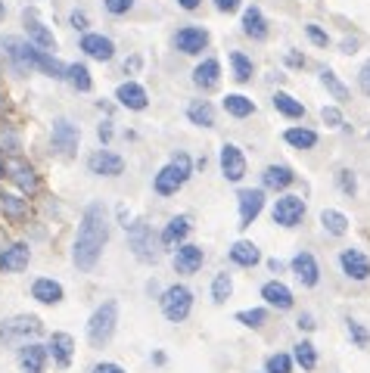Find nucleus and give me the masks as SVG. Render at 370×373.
<instances>
[{"mask_svg":"<svg viewBox=\"0 0 370 373\" xmlns=\"http://www.w3.org/2000/svg\"><path fill=\"white\" fill-rule=\"evenodd\" d=\"M224 109L231 112V115H237V118H246V115L255 112V103H252L249 97H243V93H227V97H224Z\"/></svg>","mask_w":370,"mask_h":373,"instance_id":"obj_33","label":"nucleus"},{"mask_svg":"<svg viewBox=\"0 0 370 373\" xmlns=\"http://www.w3.org/2000/svg\"><path fill=\"white\" fill-rule=\"evenodd\" d=\"M320 118H324L330 128H342V112H339L336 106H324V109H320Z\"/></svg>","mask_w":370,"mask_h":373,"instance_id":"obj_46","label":"nucleus"},{"mask_svg":"<svg viewBox=\"0 0 370 373\" xmlns=\"http://www.w3.org/2000/svg\"><path fill=\"white\" fill-rule=\"evenodd\" d=\"M7 178H13L26 193H32L35 186H38V178H35V171H32V168H28L22 159L10 162V165H7Z\"/></svg>","mask_w":370,"mask_h":373,"instance_id":"obj_28","label":"nucleus"},{"mask_svg":"<svg viewBox=\"0 0 370 373\" xmlns=\"http://www.w3.org/2000/svg\"><path fill=\"white\" fill-rule=\"evenodd\" d=\"M175 44H177V50H181V53H199V50L208 44V31L206 28H193V25H190V28L177 31Z\"/></svg>","mask_w":370,"mask_h":373,"instance_id":"obj_15","label":"nucleus"},{"mask_svg":"<svg viewBox=\"0 0 370 373\" xmlns=\"http://www.w3.org/2000/svg\"><path fill=\"white\" fill-rule=\"evenodd\" d=\"M264 373H293V361H289V354H271L268 364H264Z\"/></svg>","mask_w":370,"mask_h":373,"instance_id":"obj_42","label":"nucleus"},{"mask_svg":"<svg viewBox=\"0 0 370 373\" xmlns=\"http://www.w3.org/2000/svg\"><path fill=\"white\" fill-rule=\"evenodd\" d=\"M53 149H59L63 155H72L78 149V128L69 118H57L53 122Z\"/></svg>","mask_w":370,"mask_h":373,"instance_id":"obj_10","label":"nucleus"},{"mask_svg":"<svg viewBox=\"0 0 370 373\" xmlns=\"http://www.w3.org/2000/svg\"><path fill=\"white\" fill-rule=\"evenodd\" d=\"M41 321L35 314H19L0 323V339H16V336H38Z\"/></svg>","mask_w":370,"mask_h":373,"instance_id":"obj_9","label":"nucleus"},{"mask_svg":"<svg viewBox=\"0 0 370 373\" xmlns=\"http://www.w3.org/2000/svg\"><path fill=\"white\" fill-rule=\"evenodd\" d=\"M367 137H370V134H367Z\"/></svg>","mask_w":370,"mask_h":373,"instance_id":"obj_61","label":"nucleus"},{"mask_svg":"<svg viewBox=\"0 0 370 373\" xmlns=\"http://www.w3.org/2000/svg\"><path fill=\"white\" fill-rule=\"evenodd\" d=\"M28 258H32V252H28V246H10L3 249V255H0V271L3 274H16L22 271V267H28Z\"/></svg>","mask_w":370,"mask_h":373,"instance_id":"obj_18","label":"nucleus"},{"mask_svg":"<svg viewBox=\"0 0 370 373\" xmlns=\"http://www.w3.org/2000/svg\"><path fill=\"white\" fill-rule=\"evenodd\" d=\"M274 109L283 112V115H289V118H302V115H305V106H302L299 99H293L289 93H274Z\"/></svg>","mask_w":370,"mask_h":373,"instance_id":"obj_35","label":"nucleus"},{"mask_svg":"<svg viewBox=\"0 0 370 373\" xmlns=\"http://www.w3.org/2000/svg\"><path fill=\"white\" fill-rule=\"evenodd\" d=\"M50 354H53V361H57L59 367H69L72 364V352H75V342H72V336L69 333H53L50 336Z\"/></svg>","mask_w":370,"mask_h":373,"instance_id":"obj_20","label":"nucleus"},{"mask_svg":"<svg viewBox=\"0 0 370 373\" xmlns=\"http://www.w3.org/2000/svg\"><path fill=\"white\" fill-rule=\"evenodd\" d=\"M187 233H190V218H184V215L181 218H171L168 227L162 230V242H165V246H177V242H181Z\"/></svg>","mask_w":370,"mask_h":373,"instance_id":"obj_32","label":"nucleus"},{"mask_svg":"<svg viewBox=\"0 0 370 373\" xmlns=\"http://www.w3.org/2000/svg\"><path fill=\"white\" fill-rule=\"evenodd\" d=\"M320 224H324L333 236H342L345 230H349V218H345L342 211H336V209H324V211H320Z\"/></svg>","mask_w":370,"mask_h":373,"instance_id":"obj_34","label":"nucleus"},{"mask_svg":"<svg viewBox=\"0 0 370 373\" xmlns=\"http://www.w3.org/2000/svg\"><path fill=\"white\" fill-rule=\"evenodd\" d=\"M358 84H361V90L370 97V59L364 62V66H361V72H358Z\"/></svg>","mask_w":370,"mask_h":373,"instance_id":"obj_48","label":"nucleus"},{"mask_svg":"<svg viewBox=\"0 0 370 373\" xmlns=\"http://www.w3.org/2000/svg\"><path fill=\"white\" fill-rule=\"evenodd\" d=\"M215 6H218L221 12H233L240 6V0H215Z\"/></svg>","mask_w":370,"mask_h":373,"instance_id":"obj_51","label":"nucleus"},{"mask_svg":"<svg viewBox=\"0 0 370 373\" xmlns=\"http://www.w3.org/2000/svg\"><path fill=\"white\" fill-rule=\"evenodd\" d=\"M202 261H206V252L199 246H177V252H175L177 274H196L202 267Z\"/></svg>","mask_w":370,"mask_h":373,"instance_id":"obj_13","label":"nucleus"},{"mask_svg":"<svg viewBox=\"0 0 370 373\" xmlns=\"http://www.w3.org/2000/svg\"><path fill=\"white\" fill-rule=\"evenodd\" d=\"M231 62H233V75H237V81H249L252 78V62L246 59L243 53H231Z\"/></svg>","mask_w":370,"mask_h":373,"instance_id":"obj_43","label":"nucleus"},{"mask_svg":"<svg viewBox=\"0 0 370 373\" xmlns=\"http://www.w3.org/2000/svg\"><path fill=\"white\" fill-rule=\"evenodd\" d=\"M32 66L35 68H41V72H47L50 78H66V66L59 59H53L47 50H38V47H32Z\"/></svg>","mask_w":370,"mask_h":373,"instance_id":"obj_27","label":"nucleus"},{"mask_svg":"<svg viewBox=\"0 0 370 373\" xmlns=\"http://www.w3.org/2000/svg\"><path fill=\"white\" fill-rule=\"evenodd\" d=\"M339 265H342V271L349 274L351 280H367L370 277V261L364 258L358 249H345V252L339 255Z\"/></svg>","mask_w":370,"mask_h":373,"instance_id":"obj_14","label":"nucleus"},{"mask_svg":"<svg viewBox=\"0 0 370 373\" xmlns=\"http://www.w3.org/2000/svg\"><path fill=\"white\" fill-rule=\"evenodd\" d=\"M231 258L237 261V265H243V267H252V265H258V261H262V252H258L252 242L240 240V242H233V246H231Z\"/></svg>","mask_w":370,"mask_h":373,"instance_id":"obj_31","label":"nucleus"},{"mask_svg":"<svg viewBox=\"0 0 370 373\" xmlns=\"http://www.w3.org/2000/svg\"><path fill=\"white\" fill-rule=\"evenodd\" d=\"M231 292H233L231 274H218V277H215V283H212V298H215V302H224Z\"/></svg>","mask_w":370,"mask_h":373,"instance_id":"obj_41","label":"nucleus"},{"mask_svg":"<svg viewBox=\"0 0 370 373\" xmlns=\"http://www.w3.org/2000/svg\"><path fill=\"white\" fill-rule=\"evenodd\" d=\"M218 78H221V66H218V59H206V62H199V66H196V72H193V84H196V87H202V90H212V87L218 84Z\"/></svg>","mask_w":370,"mask_h":373,"instance_id":"obj_24","label":"nucleus"},{"mask_svg":"<svg viewBox=\"0 0 370 373\" xmlns=\"http://www.w3.org/2000/svg\"><path fill=\"white\" fill-rule=\"evenodd\" d=\"M339 186H342L349 196L358 190V184H355V178H351V171H339Z\"/></svg>","mask_w":370,"mask_h":373,"instance_id":"obj_50","label":"nucleus"},{"mask_svg":"<svg viewBox=\"0 0 370 373\" xmlns=\"http://www.w3.org/2000/svg\"><path fill=\"white\" fill-rule=\"evenodd\" d=\"M187 118L193 124H199V128H212V124H215L212 103H206V99H196V103H190L187 106Z\"/></svg>","mask_w":370,"mask_h":373,"instance_id":"obj_30","label":"nucleus"},{"mask_svg":"<svg viewBox=\"0 0 370 373\" xmlns=\"http://www.w3.org/2000/svg\"><path fill=\"white\" fill-rule=\"evenodd\" d=\"M72 25L75 28H88V16L84 12H72Z\"/></svg>","mask_w":370,"mask_h":373,"instance_id":"obj_53","label":"nucleus"},{"mask_svg":"<svg viewBox=\"0 0 370 373\" xmlns=\"http://www.w3.org/2000/svg\"><path fill=\"white\" fill-rule=\"evenodd\" d=\"M286 59H289V62H293V66H299V62H305V59H302V56H299V53H289V56H286Z\"/></svg>","mask_w":370,"mask_h":373,"instance_id":"obj_58","label":"nucleus"},{"mask_svg":"<svg viewBox=\"0 0 370 373\" xmlns=\"http://www.w3.org/2000/svg\"><path fill=\"white\" fill-rule=\"evenodd\" d=\"M3 12H7V10H3V0H0V19H3Z\"/></svg>","mask_w":370,"mask_h":373,"instance_id":"obj_60","label":"nucleus"},{"mask_svg":"<svg viewBox=\"0 0 370 373\" xmlns=\"http://www.w3.org/2000/svg\"><path fill=\"white\" fill-rule=\"evenodd\" d=\"M88 168L94 174H106V178H115V174L125 171V159L115 153H109V149H100V153H94L88 159Z\"/></svg>","mask_w":370,"mask_h":373,"instance_id":"obj_11","label":"nucleus"},{"mask_svg":"<svg viewBox=\"0 0 370 373\" xmlns=\"http://www.w3.org/2000/svg\"><path fill=\"white\" fill-rule=\"evenodd\" d=\"M66 78L72 81V87H75V90H90V84H94V81H90V72H88V66H81V62H75V66H66Z\"/></svg>","mask_w":370,"mask_h":373,"instance_id":"obj_36","label":"nucleus"},{"mask_svg":"<svg viewBox=\"0 0 370 373\" xmlns=\"http://www.w3.org/2000/svg\"><path fill=\"white\" fill-rule=\"evenodd\" d=\"M262 180H264V186H271V190H283V186H289L295 180V174L289 171L286 165H268L262 174Z\"/></svg>","mask_w":370,"mask_h":373,"instance_id":"obj_29","label":"nucleus"},{"mask_svg":"<svg viewBox=\"0 0 370 373\" xmlns=\"http://www.w3.org/2000/svg\"><path fill=\"white\" fill-rule=\"evenodd\" d=\"M26 25H28V37H32L35 44H38V50H53V47H57V41H53V35L44 28V25L38 22V16H35V10H26Z\"/></svg>","mask_w":370,"mask_h":373,"instance_id":"obj_23","label":"nucleus"},{"mask_svg":"<svg viewBox=\"0 0 370 373\" xmlns=\"http://www.w3.org/2000/svg\"><path fill=\"white\" fill-rule=\"evenodd\" d=\"M94 373H125V370H121L119 364H109V361H106V364H97Z\"/></svg>","mask_w":370,"mask_h":373,"instance_id":"obj_52","label":"nucleus"},{"mask_svg":"<svg viewBox=\"0 0 370 373\" xmlns=\"http://www.w3.org/2000/svg\"><path fill=\"white\" fill-rule=\"evenodd\" d=\"M0 209L7 211L10 218H22L28 211V205H26V199H19V196H13V193L0 190Z\"/></svg>","mask_w":370,"mask_h":373,"instance_id":"obj_38","label":"nucleus"},{"mask_svg":"<svg viewBox=\"0 0 370 373\" xmlns=\"http://www.w3.org/2000/svg\"><path fill=\"white\" fill-rule=\"evenodd\" d=\"M243 31L249 37H255V41H264V37H268V22H264L258 6H249V10L243 12Z\"/></svg>","mask_w":370,"mask_h":373,"instance_id":"obj_26","label":"nucleus"},{"mask_svg":"<svg viewBox=\"0 0 370 373\" xmlns=\"http://www.w3.org/2000/svg\"><path fill=\"white\" fill-rule=\"evenodd\" d=\"M283 137H286L289 146H299V149H311L314 143H318V134L308 131V128H289Z\"/></svg>","mask_w":370,"mask_h":373,"instance_id":"obj_37","label":"nucleus"},{"mask_svg":"<svg viewBox=\"0 0 370 373\" xmlns=\"http://www.w3.org/2000/svg\"><path fill=\"white\" fill-rule=\"evenodd\" d=\"M187 178H190V155L177 153L175 159H171V165L156 174V184L153 186H156L159 196H171V193H177V186H181Z\"/></svg>","mask_w":370,"mask_h":373,"instance_id":"obj_3","label":"nucleus"},{"mask_svg":"<svg viewBox=\"0 0 370 373\" xmlns=\"http://www.w3.org/2000/svg\"><path fill=\"white\" fill-rule=\"evenodd\" d=\"M302 215H305L302 196H280L274 202V224H280V227H295L302 221Z\"/></svg>","mask_w":370,"mask_h":373,"instance_id":"obj_7","label":"nucleus"},{"mask_svg":"<svg viewBox=\"0 0 370 373\" xmlns=\"http://www.w3.org/2000/svg\"><path fill=\"white\" fill-rule=\"evenodd\" d=\"M320 81H324V87H327V90H330L336 99H349V90H345V84L336 78V72L324 68V72H320Z\"/></svg>","mask_w":370,"mask_h":373,"instance_id":"obj_40","label":"nucleus"},{"mask_svg":"<svg viewBox=\"0 0 370 373\" xmlns=\"http://www.w3.org/2000/svg\"><path fill=\"white\" fill-rule=\"evenodd\" d=\"M0 178H7V165L3 162H0Z\"/></svg>","mask_w":370,"mask_h":373,"instance_id":"obj_59","label":"nucleus"},{"mask_svg":"<svg viewBox=\"0 0 370 373\" xmlns=\"http://www.w3.org/2000/svg\"><path fill=\"white\" fill-rule=\"evenodd\" d=\"M177 3H181L184 10H196V6H199V0H177Z\"/></svg>","mask_w":370,"mask_h":373,"instance_id":"obj_55","label":"nucleus"},{"mask_svg":"<svg viewBox=\"0 0 370 373\" xmlns=\"http://www.w3.org/2000/svg\"><path fill=\"white\" fill-rule=\"evenodd\" d=\"M115 99H119L121 106H128V109H146V90L140 84H134V81H128V84H121L119 90H115Z\"/></svg>","mask_w":370,"mask_h":373,"instance_id":"obj_21","label":"nucleus"},{"mask_svg":"<svg viewBox=\"0 0 370 373\" xmlns=\"http://www.w3.org/2000/svg\"><path fill=\"white\" fill-rule=\"evenodd\" d=\"M349 336L355 339L358 348H367V345H370V333H367V329H364L358 321H349Z\"/></svg>","mask_w":370,"mask_h":373,"instance_id":"obj_45","label":"nucleus"},{"mask_svg":"<svg viewBox=\"0 0 370 373\" xmlns=\"http://www.w3.org/2000/svg\"><path fill=\"white\" fill-rule=\"evenodd\" d=\"M355 47H358L355 41H342V50H345V53H355Z\"/></svg>","mask_w":370,"mask_h":373,"instance_id":"obj_57","label":"nucleus"},{"mask_svg":"<svg viewBox=\"0 0 370 373\" xmlns=\"http://www.w3.org/2000/svg\"><path fill=\"white\" fill-rule=\"evenodd\" d=\"M109 137H113V128H109V124H103V128H100V140H109Z\"/></svg>","mask_w":370,"mask_h":373,"instance_id":"obj_56","label":"nucleus"},{"mask_svg":"<svg viewBox=\"0 0 370 373\" xmlns=\"http://www.w3.org/2000/svg\"><path fill=\"white\" fill-rule=\"evenodd\" d=\"M128 246L140 261H156L159 258V240L146 221H134L128 227Z\"/></svg>","mask_w":370,"mask_h":373,"instance_id":"obj_4","label":"nucleus"},{"mask_svg":"<svg viewBox=\"0 0 370 373\" xmlns=\"http://www.w3.org/2000/svg\"><path fill=\"white\" fill-rule=\"evenodd\" d=\"M134 6V0H106V10L113 12V16H121V12H128Z\"/></svg>","mask_w":370,"mask_h":373,"instance_id":"obj_47","label":"nucleus"},{"mask_svg":"<svg viewBox=\"0 0 370 373\" xmlns=\"http://www.w3.org/2000/svg\"><path fill=\"white\" fill-rule=\"evenodd\" d=\"M299 327H302V329H314V317H311V314H302V317H299Z\"/></svg>","mask_w":370,"mask_h":373,"instance_id":"obj_54","label":"nucleus"},{"mask_svg":"<svg viewBox=\"0 0 370 373\" xmlns=\"http://www.w3.org/2000/svg\"><path fill=\"white\" fill-rule=\"evenodd\" d=\"M32 296L38 298V302H44V305H57L59 298H63V286H59L57 280H50V277H41V280H35Z\"/></svg>","mask_w":370,"mask_h":373,"instance_id":"obj_25","label":"nucleus"},{"mask_svg":"<svg viewBox=\"0 0 370 373\" xmlns=\"http://www.w3.org/2000/svg\"><path fill=\"white\" fill-rule=\"evenodd\" d=\"M262 205H264L262 190H243L240 193V227H249V224L258 218Z\"/></svg>","mask_w":370,"mask_h":373,"instance_id":"obj_12","label":"nucleus"},{"mask_svg":"<svg viewBox=\"0 0 370 373\" xmlns=\"http://www.w3.org/2000/svg\"><path fill=\"white\" fill-rule=\"evenodd\" d=\"M81 50L88 56H94V59H100V62H109L115 56V44L109 41V37H103V35H84L81 37Z\"/></svg>","mask_w":370,"mask_h":373,"instance_id":"obj_17","label":"nucleus"},{"mask_svg":"<svg viewBox=\"0 0 370 373\" xmlns=\"http://www.w3.org/2000/svg\"><path fill=\"white\" fill-rule=\"evenodd\" d=\"M115 323H119V305L115 302H103L100 308L94 311V317H90V323H88V339H90V345H106L109 339H113V333H115Z\"/></svg>","mask_w":370,"mask_h":373,"instance_id":"obj_2","label":"nucleus"},{"mask_svg":"<svg viewBox=\"0 0 370 373\" xmlns=\"http://www.w3.org/2000/svg\"><path fill=\"white\" fill-rule=\"evenodd\" d=\"M44 361H47V348L44 345H26L19 352V364L26 373H44Z\"/></svg>","mask_w":370,"mask_h":373,"instance_id":"obj_22","label":"nucleus"},{"mask_svg":"<svg viewBox=\"0 0 370 373\" xmlns=\"http://www.w3.org/2000/svg\"><path fill=\"white\" fill-rule=\"evenodd\" d=\"M262 296L268 305H274L277 311H289L293 308V292L286 289V286L280 283V280H271V283L262 286Z\"/></svg>","mask_w":370,"mask_h":373,"instance_id":"obj_19","label":"nucleus"},{"mask_svg":"<svg viewBox=\"0 0 370 373\" xmlns=\"http://www.w3.org/2000/svg\"><path fill=\"white\" fill-rule=\"evenodd\" d=\"M0 53L13 62L16 72H26V68H32V44L19 41V37H3V41H0Z\"/></svg>","mask_w":370,"mask_h":373,"instance_id":"obj_8","label":"nucleus"},{"mask_svg":"<svg viewBox=\"0 0 370 373\" xmlns=\"http://www.w3.org/2000/svg\"><path fill=\"white\" fill-rule=\"evenodd\" d=\"M295 361L302 364V370H314L318 367V352H314L311 342H299L295 345Z\"/></svg>","mask_w":370,"mask_h":373,"instance_id":"obj_39","label":"nucleus"},{"mask_svg":"<svg viewBox=\"0 0 370 373\" xmlns=\"http://www.w3.org/2000/svg\"><path fill=\"white\" fill-rule=\"evenodd\" d=\"M305 31H308V37H311V41H314V44H318V47H327V44H330V37H327V35H324V31H320V28H318V25H308V28H305Z\"/></svg>","mask_w":370,"mask_h":373,"instance_id":"obj_49","label":"nucleus"},{"mask_svg":"<svg viewBox=\"0 0 370 373\" xmlns=\"http://www.w3.org/2000/svg\"><path fill=\"white\" fill-rule=\"evenodd\" d=\"M190 308H193V292L187 286H168L162 296V314L168 317L171 323H181L187 321Z\"/></svg>","mask_w":370,"mask_h":373,"instance_id":"obj_5","label":"nucleus"},{"mask_svg":"<svg viewBox=\"0 0 370 373\" xmlns=\"http://www.w3.org/2000/svg\"><path fill=\"white\" fill-rule=\"evenodd\" d=\"M109 240V221H106V211L103 205H88L81 218V227H78V240H75V249H72V261H75L81 271H90L100 258L103 246Z\"/></svg>","mask_w":370,"mask_h":373,"instance_id":"obj_1","label":"nucleus"},{"mask_svg":"<svg viewBox=\"0 0 370 373\" xmlns=\"http://www.w3.org/2000/svg\"><path fill=\"white\" fill-rule=\"evenodd\" d=\"M221 174L227 180H233V184L246 178V155L237 143H224L221 146Z\"/></svg>","mask_w":370,"mask_h":373,"instance_id":"obj_6","label":"nucleus"},{"mask_svg":"<svg viewBox=\"0 0 370 373\" xmlns=\"http://www.w3.org/2000/svg\"><path fill=\"white\" fill-rule=\"evenodd\" d=\"M293 271H295V277H299L302 286H318L320 271H318V261H314L311 252H299V255H295V258H293Z\"/></svg>","mask_w":370,"mask_h":373,"instance_id":"obj_16","label":"nucleus"},{"mask_svg":"<svg viewBox=\"0 0 370 373\" xmlns=\"http://www.w3.org/2000/svg\"><path fill=\"white\" fill-rule=\"evenodd\" d=\"M240 323H246V327H262L264 321H268V311L264 308H252V311H240L237 314Z\"/></svg>","mask_w":370,"mask_h":373,"instance_id":"obj_44","label":"nucleus"}]
</instances>
